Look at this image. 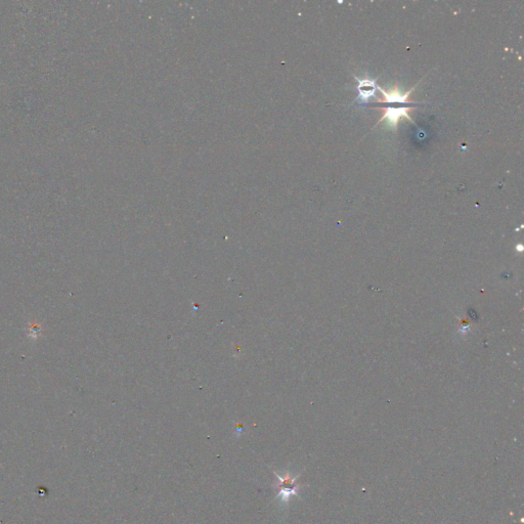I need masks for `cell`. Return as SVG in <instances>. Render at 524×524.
<instances>
[{
	"label": "cell",
	"instance_id": "cell-1",
	"mask_svg": "<svg viewBox=\"0 0 524 524\" xmlns=\"http://www.w3.org/2000/svg\"><path fill=\"white\" fill-rule=\"evenodd\" d=\"M273 474L279 479V483H276L274 488L279 489L276 499H280L281 504H287L293 496L299 497V489L302 488V486L296 482V480L299 478L300 475L292 476V474L289 471H286L282 474L273 471Z\"/></svg>",
	"mask_w": 524,
	"mask_h": 524
},
{
	"label": "cell",
	"instance_id": "cell-2",
	"mask_svg": "<svg viewBox=\"0 0 524 524\" xmlns=\"http://www.w3.org/2000/svg\"><path fill=\"white\" fill-rule=\"evenodd\" d=\"M381 108H382V110H384V114H383V116L381 117V119L378 121L377 124L381 123L384 120H387L388 125L392 128V129H397L398 121H399L400 118H402V117L408 118V119L412 123H414V120L412 119L411 116H410V112L413 110L414 107H399V108L381 107Z\"/></svg>",
	"mask_w": 524,
	"mask_h": 524
},
{
	"label": "cell",
	"instance_id": "cell-3",
	"mask_svg": "<svg viewBox=\"0 0 524 524\" xmlns=\"http://www.w3.org/2000/svg\"><path fill=\"white\" fill-rule=\"evenodd\" d=\"M416 88V86H414L411 90H409L408 92H405L404 94H401L399 92V90L398 86H395L394 88H392V90L387 92L385 91L383 88L377 86V90H380V92L383 94L384 98L383 100H378L379 103H386V104H403V105H412L413 103L409 101V97L411 95V93L413 92V90Z\"/></svg>",
	"mask_w": 524,
	"mask_h": 524
},
{
	"label": "cell",
	"instance_id": "cell-4",
	"mask_svg": "<svg viewBox=\"0 0 524 524\" xmlns=\"http://www.w3.org/2000/svg\"><path fill=\"white\" fill-rule=\"evenodd\" d=\"M355 79L359 81V100H361L363 102H367L371 97L375 96L376 91H377V85H376V79L374 80H369V79H363L361 80L357 76H354Z\"/></svg>",
	"mask_w": 524,
	"mask_h": 524
}]
</instances>
